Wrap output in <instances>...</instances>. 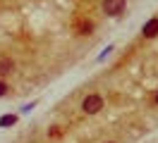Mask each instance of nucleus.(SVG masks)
<instances>
[{
  "mask_svg": "<svg viewBox=\"0 0 158 143\" xmlns=\"http://www.w3.org/2000/svg\"><path fill=\"white\" fill-rule=\"evenodd\" d=\"M101 107H103V98H101V95H89V98L81 103V110L86 114H96Z\"/></svg>",
  "mask_w": 158,
  "mask_h": 143,
  "instance_id": "nucleus-1",
  "label": "nucleus"
},
{
  "mask_svg": "<svg viewBox=\"0 0 158 143\" xmlns=\"http://www.w3.org/2000/svg\"><path fill=\"white\" fill-rule=\"evenodd\" d=\"M103 10H106V14H120L122 10H125V0H103Z\"/></svg>",
  "mask_w": 158,
  "mask_h": 143,
  "instance_id": "nucleus-2",
  "label": "nucleus"
},
{
  "mask_svg": "<svg viewBox=\"0 0 158 143\" xmlns=\"http://www.w3.org/2000/svg\"><path fill=\"white\" fill-rule=\"evenodd\" d=\"M141 34H144L146 38L158 36V19H148L146 24H144V29H141Z\"/></svg>",
  "mask_w": 158,
  "mask_h": 143,
  "instance_id": "nucleus-3",
  "label": "nucleus"
},
{
  "mask_svg": "<svg viewBox=\"0 0 158 143\" xmlns=\"http://www.w3.org/2000/svg\"><path fill=\"white\" fill-rule=\"evenodd\" d=\"M12 69H15V65H12V60H7V57H2V60H0V74H10Z\"/></svg>",
  "mask_w": 158,
  "mask_h": 143,
  "instance_id": "nucleus-4",
  "label": "nucleus"
},
{
  "mask_svg": "<svg viewBox=\"0 0 158 143\" xmlns=\"http://www.w3.org/2000/svg\"><path fill=\"white\" fill-rule=\"evenodd\" d=\"M15 122H17L15 114H5V117H0V126H12Z\"/></svg>",
  "mask_w": 158,
  "mask_h": 143,
  "instance_id": "nucleus-5",
  "label": "nucleus"
},
{
  "mask_svg": "<svg viewBox=\"0 0 158 143\" xmlns=\"http://www.w3.org/2000/svg\"><path fill=\"white\" fill-rule=\"evenodd\" d=\"M91 31V24L89 22H81V26H79V34H89Z\"/></svg>",
  "mask_w": 158,
  "mask_h": 143,
  "instance_id": "nucleus-6",
  "label": "nucleus"
},
{
  "mask_svg": "<svg viewBox=\"0 0 158 143\" xmlns=\"http://www.w3.org/2000/svg\"><path fill=\"white\" fill-rule=\"evenodd\" d=\"M5 91H7V86H5V84H2V81H0V98L5 95Z\"/></svg>",
  "mask_w": 158,
  "mask_h": 143,
  "instance_id": "nucleus-7",
  "label": "nucleus"
},
{
  "mask_svg": "<svg viewBox=\"0 0 158 143\" xmlns=\"http://www.w3.org/2000/svg\"><path fill=\"white\" fill-rule=\"evenodd\" d=\"M156 103H158V95H156Z\"/></svg>",
  "mask_w": 158,
  "mask_h": 143,
  "instance_id": "nucleus-8",
  "label": "nucleus"
}]
</instances>
